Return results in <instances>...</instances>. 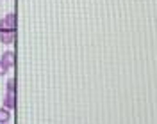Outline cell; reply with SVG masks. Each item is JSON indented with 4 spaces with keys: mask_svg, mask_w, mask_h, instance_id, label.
<instances>
[{
    "mask_svg": "<svg viewBox=\"0 0 157 124\" xmlns=\"http://www.w3.org/2000/svg\"><path fill=\"white\" fill-rule=\"evenodd\" d=\"M16 29V14L7 12L4 18L0 19V30H14Z\"/></svg>",
    "mask_w": 157,
    "mask_h": 124,
    "instance_id": "obj_1",
    "label": "cell"
},
{
    "mask_svg": "<svg viewBox=\"0 0 157 124\" xmlns=\"http://www.w3.org/2000/svg\"><path fill=\"white\" fill-rule=\"evenodd\" d=\"M14 41H16V32L14 30H0V43L14 44Z\"/></svg>",
    "mask_w": 157,
    "mask_h": 124,
    "instance_id": "obj_2",
    "label": "cell"
},
{
    "mask_svg": "<svg viewBox=\"0 0 157 124\" xmlns=\"http://www.w3.org/2000/svg\"><path fill=\"white\" fill-rule=\"evenodd\" d=\"M0 62H2L6 67L13 69V67H14V51H13V50L4 51V53H2V57H0Z\"/></svg>",
    "mask_w": 157,
    "mask_h": 124,
    "instance_id": "obj_3",
    "label": "cell"
},
{
    "mask_svg": "<svg viewBox=\"0 0 157 124\" xmlns=\"http://www.w3.org/2000/svg\"><path fill=\"white\" fill-rule=\"evenodd\" d=\"M14 99H16V96L13 94V92H7L6 97H4V106H6V108H9V110H13L14 105H16V101H14Z\"/></svg>",
    "mask_w": 157,
    "mask_h": 124,
    "instance_id": "obj_4",
    "label": "cell"
},
{
    "mask_svg": "<svg viewBox=\"0 0 157 124\" xmlns=\"http://www.w3.org/2000/svg\"><path fill=\"white\" fill-rule=\"evenodd\" d=\"M9 121H11V110L2 106L0 108V124H7Z\"/></svg>",
    "mask_w": 157,
    "mask_h": 124,
    "instance_id": "obj_5",
    "label": "cell"
},
{
    "mask_svg": "<svg viewBox=\"0 0 157 124\" xmlns=\"http://www.w3.org/2000/svg\"><path fill=\"white\" fill-rule=\"evenodd\" d=\"M6 90L14 94V90H16V82H14V78H9V80H7V83H6Z\"/></svg>",
    "mask_w": 157,
    "mask_h": 124,
    "instance_id": "obj_6",
    "label": "cell"
},
{
    "mask_svg": "<svg viewBox=\"0 0 157 124\" xmlns=\"http://www.w3.org/2000/svg\"><path fill=\"white\" fill-rule=\"evenodd\" d=\"M7 73H9V67H6L0 62V76H4V75H7Z\"/></svg>",
    "mask_w": 157,
    "mask_h": 124,
    "instance_id": "obj_7",
    "label": "cell"
},
{
    "mask_svg": "<svg viewBox=\"0 0 157 124\" xmlns=\"http://www.w3.org/2000/svg\"><path fill=\"white\" fill-rule=\"evenodd\" d=\"M7 124H9V122H7Z\"/></svg>",
    "mask_w": 157,
    "mask_h": 124,
    "instance_id": "obj_8",
    "label": "cell"
}]
</instances>
